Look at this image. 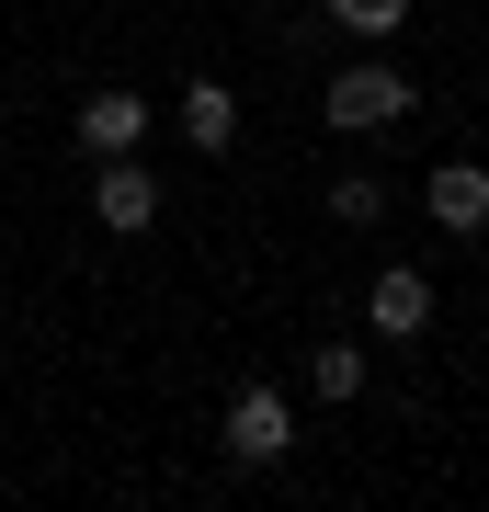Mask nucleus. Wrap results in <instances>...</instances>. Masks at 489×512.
<instances>
[{"instance_id": "f257e3e1", "label": "nucleus", "mask_w": 489, "mask_h": 512, "mask_svg": "<svg viewBox=\"0 0 489 512\" xmlns=\"http://www.w3.org/2000/svg\"><path fill=\"white\" fill-rule=\"evenodd\" d=\"M217 444H228L239 467H273V456L296 444V410H285V387H239V399H228V421H217Z\"/></svg>"}, {"instance_id": "f03ea898", "label": "nucleus", "mask_w": 489, "mask_h": 512, "mask_svg": "<svg viewBox=\"0 0 489 512\" xmlns=\"http://www.w3.org/2000/svg\"><path fill=\"white\" fill-rule=\"evenodd\" d=\"M421 92H410V69H330V126L364 137V126H399Z\"/></svg>"}, {"instance_id": "7ed1b4c3", "label": "nucleus", "mask_w": 489, "mask_h": 512, "mask_svg": "<svg viewBox=\"0 0 489 512\" xmlns=\"http://www.w3.org/2000/svg\"><path fill=\"white\" fill-rule=\"evenodd\" d=\"M91 217H103L114 239L160 228V183H148V160H137V148H126V160H103V171H91Z\"/></svg>"}, {"instance_id": "20e7f679", "label": "nucleus", "mask_w": 489, "mask_h": 512, "mask_svg": "<svg viewBox=\"0 0 489 512\" xmlns=\"http://www.w3.org/2000/svg\"><path fill=\"white\" fill-rule=\"evenodd\" d=\"M421 205H433V228L478 239V228H489V160H444L433 183H421Z\"/></svg>"}, {"instance_id": "39448f33", "label": "nucleus", "mask_w": 489, "mask_h": 512, "mask_svg": "<svg viewBox=\"0 0 489 512\" xmlns=\"http://www.w3.org/2000/svg\"><path fill=\"white\" fill-rule=\"evenodd\" d=\"M364 319H376L387 342H410V330H433V285H421L410 262H387V274L364 285Z\"/></svg>"}, {"instance_id": "423d86ee", "label": "nucleus", "mask_w": 489, "mask_h": 512, "mask_svg": "<svg viewBox=\"0 0 489 512\" xmlns=\"http://www.w3.org/2000/svg\"><path fill=\"white\" fill-rule=\"evenodd\" d=\"M80 148H91V160L148 148V103H137V92H91V103H80Z\"/></svg>"}, {"instance_id": "0eeeda50", "label": "nucleus", "mask_w": 489, "mask_h": 512, "mask_svg": "<svg viewBox=\"0 0 489 512\" xmlns=\"http://www.w3.org/2000/svg\"><path fill=\"white\" fill-rule=\"evenodd\" d=\"M182 137H194L205 160L239 137V92H228V80H194V92H182Z\"/></svg>"}, {"instance_id": "6e6552de", "label": "nucleus", "mask_w": 489, "mask_h": 512, "mask_svg": "<svg viewBox=\"0 0 489 512\" xmlns=\"http://www.w3.org/2000/svg\"><path fill=\"white\" fill-rule=\"evenodd\" d=\"M308 387H319V399H364V353L353 342H319L308 353Z\"/></svg>"}, {"instance_id": "1a4fd4ad", "label": "nucleus", "mask_w": 489, "mask_h": 512, "mask_svg": "<svg viewBox=\"0 0 489 512\" xmlns=\"http://www.w3.org/2000/svg\"><path fill=\"white\" fill-rule=\"evenodd\" d=\"M330 217H342V228H376L387 217V183H376V171H342V183H330Z\"/></svg>"}, {"instance_id": "9d476101", "label": "nucleus", "mask_w": 489, "mask_h": 512, "mask_svg": "<svg viewBox=\"0 0 489 512\" xmlns=\"http://www.w3.org/2000/svg\"><path fill=\"white\" fill-rule=\"evenodd\" d=\"M330 23H342V35H399L410 0H330Z\"/></svg>"}]
</instances>
